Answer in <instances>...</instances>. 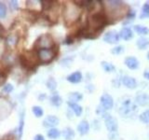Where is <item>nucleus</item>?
<instances>
[{
  "label": "nucleus",
  "mask_w": 149,
  "mask_h": 140,
  "mask_svg": "<svg viewBox=\"0 0 149 140\" xmlns=\"http://www.w3.org/2000/svg\"><path fill=\"white\" fill-rule=\"evenodd\" d=\"M80 13V9H79V8L76 4L69 3L66 5V7L64 8V19L67 22L72 23L76 22L79 18Z\"/></svg>",
  "instance_id": "nucleus-1"
},
{
  "label": "nucleus",
  "mask_w": 149,
  "mask_h": 140,
  "mask_svg": "<svg viewBox=\"0 0 149 140\" xmlns=\"http://www.w3.org/2000/svg\"><path fill=\"white\" fill-rule=\"evenodd\" d=\"M104 23H105V18L100 13L93 14L88 19V26L93 31H98L99 29H101V28L104 27Z\"/></svg>",
  "instance_id": "nucleus-2"
},
{
  "label": "nucleus",
  "mask_w": 149,
  "mask_h": 140,
  "mask_svg": "<svg viewBox=\"0 0 149 140\" xmlns=\"http://www.w3.org/2000/svg\"><path fill=\"white\" fill-rule=\"evenodd\" d=\"M102 117L104 120L106 129L108 130L110 133H116V131H118V120H116L115 117L111 116L109 113H107V112H105V113Z\"/></svg>",
  "instance_id": "nucleus-3"
},
{
  "label": "nucleus",
  "mask_w": 149,
  "mask_h": 140,
  "mask_svg": "<svg viewBox=\"0 0 149 140\" xmlns=\"http://www.w3.org/2000/svg\"><path fill=\"white\" fill-rule=\"evenodd\" d=\"M54 55L52 49H39L37 50V58L42 63H49L54 58Z\"/></svg>",
  "instance_id": "nucleus-4"
},
{
  "label": "nucleus",
  "mask_w": 149,
  "mask_h": 140,
  "mask_svg": "<svg viewBox=\"0 0 149 140\" xmlns=\"http://www.w3.org/2000/svg\"><path fill=\"white\" fill-rule=\"evenodd\" d=\"M36 45L39 49H52L54 45L53 39L49 35H42L36 42Z\"/></svg>",
  "instance_id": "nucleus-5"
},
{
  "label": "nucleus",
  "mask_w": 149,
  "mask_h": 140,
  "mask_svg": "<svg viewBox=\"0 0 149 140\" xmlns=\"http://www.w3.org/2000/svg\"><path fill=\"white\" fill-rule=\"evenodd\" d=\"M119 33H118L116 30H109L107 31L105 34L104 35V37L102 39L107 44H111V45H114V44H118L119 42Z\"/></svg>",
  "instance_id": "nucleus-6"
},
{
  "label": "nucleus",
  "mask_w": 149,
  "mask_h": 140,
  "mask_svg": "<svg viewBox=\"0 0 149 140\" xmlns=\"http://www.w3.org/2000/svg\"><path fill=\"white\" fill-rule=\"evenodd\" d=\"M101 106L104 107L105 110H110L114 106V99L109 93H104L100 98Z\"/></svg>",
  "instance_id": "nucleus-7"
},
{
  "label": "nucleus",
  "mask_w": 149,
  "mask_h": 140,
  "mask_svg": "<svg viewBox=\"0 0 149 140\" xmlns=\"http://www.w3.org/2000/svg\"><path fill=\"white\" fill-rule=\"evenodd\" d=\"M60 123V120L58 117L54 115H49L47 116L43 120V126L47 128H55V126H57Z\"/></svg>",
  "instance_id": "nucleus-8"
},
{
  "label": "nucleus",
  "mask_w": 149,
  "mask_h": 140,
  "mask_svg": "<svg viewBox=\"0 0 149 140\" xmlns=\"http://www.w3.org/2000/svg\"><path fill=\"white\" fill-rule=\"evenodd\" d=\"M134 109V106L132 104V102H130V99L125 100L122 102V105L119 107V113L123 116H127L129 115L130 112Z\"/></svg>",
  "instance_id": "nucleus-9"
},
{
  "label": "nucleus",
  "mask_w": 149,
  "mask_h": 140,
  "mask_svg": "<svg viewBox=\"0 0 149 140\" xmlns=\"http://www.w3.org/2000/svg\"><path fill=\"white\" fill-rule=\"evenodd\" d=\"M124 64L129 69L132 70H136L140 66L139 60L136 57H134V56H128V57H126L124 60Z\"/></svg>",
  "instance_id": "nucleus-10"
},
{
  "label": "nucleus",
  "mask_w": 149,
  "mask_h": 140,
  "mask_svg": "<svg viewBox=\"0 0 149 140\" xmlns=\"http://www.w3.org/2000/svg\"><path fill=\"white\" fill-rule=\"evenodd\" d=\"M106 7L107 8H108V10L110 12H118V10H119V9L124 7V3L121 2V1H116V0H115V1H113V0H110V1H106Z\"/></svg>",
  "instance_id": "nucleus-11"
},
{
  "label": "nucleus",
  "mask_w": 149,
  "mask_h": 140,
  "mask_svg": "<svg viewBox=\"0 0 149 140\" xmlns=\"http://www.w3.org/2000/svg\"><path fill=\"white\" fill-rule=\"evenodd\" d=\"M90 123L87 120H82L77 125V132L80 135H86L90 132Z\"/></svg>",
  "instance_id": "nucleus-12"
},
{
  "label": "nucleus",
  "mask_w": 149,
  "mask_h": 140,
  "mask_svg": "<svg viewBox=\"0 0 149 140\" xmlns=\"http://www.w3.org/2000/svg\"><path fill=\"white\" fill-rule=\"evenodd\" d=\"M122 83L126 88L130 89V90H133V89L137 87L136 79L132 77H130V76H124L122 78Z\"/></svg>",
  "instance_id": "nucleus-13"
},
{
  "label": "nucleus",
  "mask_w": 149,
  "mask_h": 140,
  "mask_svg": "<svg viewBox=\"0 0 149 140\" xmlns=\"http://www.w3.org/2000/svg\"><path fill=\"white\" fill-rule=\"evenodd\" d=\"M135 104H137L140 106H146L149 104V96L146 93H139V94L135 97Z\"/></svg>",
  "instance_id": "nucleus-14"
},
{
  "label": "nucleus",
  "mask_w": 149,
  "mask_h": 140,
  "mask_svg": "<svg viewBox=\"0 0 149 140\" xmlns=\"http://www.w3.org/2000/svg\"><path fill=\"white\" fill-rule=\"evenodd\" d=\"M119 36L123 40H130L133 37V32L130 27H123L119 32Z\"/></svg>",
  "instance_id": "nucleus-15"
},
{
  "label": "nucleus",
  "mask_w": 149,
  "mask_h": 140,
  "mask_svg": "<svg viewBox=\"0 0 149 140\" xmlns=\"http://www.w3.org/2000/svg\"><path fill=\"white\" fill-rule=\"evenodd\" d=\"M83 78V76L80 71H76L72 73L71 75H69V76H67L66 79L67 81L71 82V83H74V84H77V83H79Z\"/></svg>",
  "instance_id": "nucleus-16"
},
{
  "label": "nucleus",
  "mask_w": 149,
  "mask_h": 140,
  "mask_svg": "<svg viewBox=\"0 0 149 140\" xmlns=\"http://www.w3.org/2000/svg\"><path fill=\"white\" fill-rule=\"evenodd\" d=\"M67 105L69 106V107L73 111V113L77 117L81 116L82 112H83V108L80 105H78L77 103H72V102H69V101L67 102Z\"/></svg>",
  "instance_id": "nucleus-17"
},
{
  "label": "nucleus",
  "mask_w": 149,
  "mask_h": 140,
  "mask_svg": "<svg viewBox=\"0 0 149 140\" xmlns=\"http://www.w3.org/2000/svg\"><path fill=\"white\" fill-rule=\"evenodd\" d=\"M62 134H63V136L65 140H74V135H76L74 131L71 127H65L63 130Z\"/></svg>",
  "instance_id": "nucleus-18"
},
{
  "label": "nucleus",
  "mask_w": 149,
  "mask_h": 140,
  "mask_svg": "<svg viewBox=\"0 0 149 140\" xmlns=\"http://www.w3.org/2000/svg\"><path fill=\"white\" fill-rule=\"evenodd\" d=\"M136 45L140 50H146L149 47V38L144 36H141L137 39Z\"/></svg>",
  "instance_id": "nucleus-19"
},
{
  "label": "nucleus",
  "mask_w": 149,
  "mask_h": 140,
  "mask_svg": "<svg viewBox=\"0 0 149 140\" xmlns=\"http://www.w3.org/2000/svg\"><path fill=\"white\" fill-rule=\"evenodd\" d=\"M133 29L140 36H146V35L149 34V29H148V28L146 26H144V25H142V24L134 25Z\"/></svg>",
  "instance_id": "nucleus-20"
},
{
  "label": "nucleus",
  "mask_w": 149,
  "mask_h": 140,
  "mask_svg": "<svg viewBox=\"0 0 149 140\" xmlns=\"http://www.w3.org/2000/svg\"><path fill=\"white\" fill-rule=\"evenodd\" d=\"M50 100V104L54 106H60L61 105L63 104V99L62 97H61L59 94H57V93H54V94H52L50 96L49 98Z\"/></svg>",
  "instance_id": "nucleus-21"
},
{
  "label": "nucleus",
  "mask_w": 149,
  "mask_h": 140,
  "mask_svg": "<svg viewBox=\"0 0 149 140\" xmlns=\"http://www.w3.org/2000/svg\"><path fill=\"white\" fill-rule=\"evenodd\" d=\"M18 40H19V37H18L17 35H15V34L9 35L7 37V39H6L7 46H8V47H14V46H16V44L18 43Z\"/></svg>",
  "instance_id": "nucleus-22"
},
{
  "label": "nucleus",
  "mask_w": 149,
  "mask_h": 140,
  "mask_svg": "<svg viewBox=\"0 0 149 140\" xmlns=\"http://www.w3.org/2000/svg\"><path fill=\"white\" fill-rule=\"evenodd\" d=\"M101 65L102 69L104 70L106 73H112V72H115L116 71V67L114 64H112L111 63L106 62V61H102L101 63Z\"/></svg>",
  "instance_id": "nucleus-23"
},
{
  "label": "nucleus",
  "mask_w": 149,
  "mask_h": 140,
  "mask_svg": "<svg viewBox=\"0 0 149 140\" xmlns=\"http://www.w3.org/2000/svg\"><path fill=\"white\" fill-rule=\"evenodd\" d=\"M83 98V95L82 93L78 92H71L69 94V102H72V103H77L78 101L82 100Z\"/></svg>",
  "instance_id": "nucleus-24"
},
{
  "label": "nucleus",
  "mask_w": 149,
  "mask_h": 140,
  "mask_svg": "<svg viewBox=\"0 0 149 140\" xmlns=\"http://www.w3.org/2000/svg\"><path fill=\"white\" fill-rule=\"evenodd\" d=\"M60 135H61L60 131L56 128H51L48 131V136L50 139H57Z\"/></svg>",
  "instance_id": "nucleus-25"
},
{
  "label": "nucleus",
  "mask_w": 149,
  "mask_h": 140,
  "mask_svg": "<svg viewBox=\"0 0 149 140\" xmlns=\"http://www.w3.org/2000/svg\"><path fill=\"white\" fill-rule=\"evenodd\" d=\"M46 85L49 91H54L56 90V88H57V81H56L53 78H49L48 79V81H47Z\"/></svg>",
  "instance_id": "nucleus-26"
},
{
  "label": "nucleus",
  "mask_w": 149,
  "mask_h": 140,
  "mask_svg": "<svg viewBox=\"0 0 149 140\" xmlns=\"http://www.w3.org/2000/svg\"><path fill=\"white\" fill-rule=\"evenodd\" d=\"M149 18V4H144L142 8V12L140 14V19Z\"/></svg>",
  "instance_id": "nucleus-27"
},
{
  "label": "nucleus",
  "mask_w": 149,
  "mask_h": 140,
  "mask_svg": "<svg viewBox=\"0 0 149 140\" xmlns=\"http://www.w3.org/2000/svg\"><path fill=\"white\" fill-rule=\"evenodd\" d=\"M32 111H33V113H34V115L36 117V118H40V117H42L44 114L43 109H42V107L39 106H33V108H32Z\"/></svg>",
  "instance_id": "nucleus-28"
},
{
  "label": "nucleus",
  "mask_w": 149,
  "mask_h": 140,
  "mask_svg": "<svg viewBox=\"0 0 149 140\" xmlns=\"http://www.w3.org/2000/svg\"><path fill=\"white\" fill-rule=\"evenodd\" d=\"M23 126H24V115L21 116L20 119V124H19V128H18V138L21 139L22 135V132H23Z\"/></svg>",
  "instance_id": "nucleus-29"
},
{
  "label": "nucleus",
  "mask_w": 149,
  "mask_h": 140,
  "mask_svg": "<svg viewBox=\"0 0 149 140\" xmlns=\"http://www.w3.org/2000/svg\"><path fill=\"white\" fill-rule=\"evenodd\" d=\"M139 119L142 123L148 124L149 123V110H146V111H143V113H141V115L139 116Z\"/></svg>",
  "instance_id": "nucleus-30"
},
{
  "label": "nucleus",
  "mask_w": 149,
  "mask_h": 140,
  "mask_svg": "<svg viewBox=\"0 0 149 140\" xmlns=\"http://www.w3.org/2000/svg\"><path fill=\"white\" fill-rule=\"evenodd\" d=\"M124 46L122 45H118L115 47V48H113L111 50V53L114 54V55H119V54H122L124 52Z\"/></svg>",
  "instance_id": "nucleus-31"
},
{
  "label": "nucleus",
  "mask_w": 149,
  "mask_h": 140,
  "mask_svg": "<svg viewBox=\"0 0 149 140\" xmlns=\"http://www.w3.org/2000/svg\"><path fill=\"white\" fill-rule=\"evenodd\" d=\"M7 15V6L3 2H0V19L5 18Z\"/></svg>",
  "instance_id": "nucleus-32"
},
{
  "label": "nucleus",
  "mask_w": 149,
  "mask_h": 140,
  "mask_svg": "<svg viewBox=\"0 0 149 140\" xmlns=\"http://www.w3.org/2000/svg\"><path fill=\"white\" fill-rule=\"evenodd\" d=\"M72 62H73V58H65L61 61V64H62L63 66H69V65L72 64Z\"/></svg>",
  "instance_id": "nucleus-33"
},
{
  "label": "nucleus",
  "mask_w": 149,
  "mask_h": 140,
  "mask_svg": "<svg viewBox=\"0 0 149 140\" xmlns=\"http://www.w3.org/2000/svg\"><path fill=\"white\" fill-rule=\"evenodd\" d=\"M12 90H13V86L11 85L10 83H8L7 85H5L4 88H3V92H7V93L12 92Z\"/></svg>",
  "instance_id": "nucleus-34"
},
{
  "label": "nucleus",
  "mask_w": 149,
  "mask_h": 140,
  "mask_svg": "<svg viewBox=\"0 0 149 140\" xmlns=\"http://www.w3.org/2000/svg\"><path fill=\"white\" fill-rule=\"evenodd\" d=\"M9 6H10L12 10H16V9L19 8L18 1H15V0H13V1H9Z\"/></svg>",
  "instance_id": "nucleus-35"
},
{
  "label": "nucleus",
  "mask_w": 149,
  "mask_h": 140,
  "mask_svg": "<svg viewBox=\"0 0 149 140\" xmlns=\"http://www.w3.org/2000/svg\"><path fill=\"white\" fill-rule=\"evenodd\" d=\"M135 16H136V13H135V11L133 10V9H132V10H130L128 12V20L130 19V21H132L135 18Z\"/></svg>",
  "instance_id": "nucleus-36"
},
{
  "label": "nucleus",
  "mask_w": 149,
  "mask_h": 140,
  "mask_svg": "<svg viewBox=\"0 0 149 140\" xmlns=\"http://www.w3.org/2000/svg\"><path fill=\"white\" fill-rule=\"evenodd\" d=\"M108 137H109L110 140H116V137H118V134H116V133H110Z\"/></svg>",
  "instance_id": "nucleus-37"
},
{
  "label": "nucleus",
  "mask_w": 149,
  "mask_h": 140,
  "mask_svg": "<svg viewBox=\"0 0 149 140\" xmlns=\"http://www.w3.org/2000/svg\"><path fill=\"white\" fill-rule=\"evenodd\" d=\"M34 140H45V138L42 134H36V135H35Z\"/></svg>",
  "instance_id": "nucleus-38"
},
{
  "label": "nucleus",
  "mask_w": 149,
  "mask_h": 140,
  "mask_svg": "<svg viewBox=\"0 0 149 140\" xmlns=\"http://www.w3.org/2000/svg\"><path fill=\"white\" fill-rule=\"evenodd\" d=\"M143 77L149 80V69H146V71L143 72Z\"/></svg>",
  "instance_id": "nucleus-39"
},
{
  "label": "nucleus",
  "mask_w": 149,
  "mask_h": 140,
  "mask_svg": "<svg viewBox=\"0 0 149 140\" xmlns=\"http://www.w3.org/2000/svg\"><path fill=\"white\" fill-rule=\"evenodd\" d=\"M4 80H5V76L2 73H0V84H2Z\"/></svg>",
  "instance_id": "nucleus-40"
},
{
  "label": "nucleus",
  "mask_w": 149,
  "mask_h": 140,
  "mask_svg": "<svg viewBox=\"0 0 149 140\" xmlns=\"http://www.w3.org/2000/svg\"><path fill=\"white\" fill-rule=\"evenodd\" d=\"M3 32H4V27H3V25L1 24V23H0V35H1Z\"/></svg>",
  "instance_id": "nucleus-41"
},
{
  "label": "nucleus",
  "mask_w": 149,
  "mask_h": 140,
  "mask_svg": "<svg viewBox=\"0 0 149 140\" xmlns=\"http://www.w3.org/2000/svg\"><path fill=\"white\" fill-rule=\"evenodd\" d=\"M43 98H46V94H41V95L39 96V99H40V100H43Z\"/></svg>",
  "instance_id": "nucleus-42"
},
{
  "label": "nucleus",
  "mask_w": 149,
  "mask_h": 140,
  "mask_svg": "<svg viewBox=\"0 0 149 140\" xmlns=\"http://www.w3.org/2000/svg\"><path fill=\"white\" fill-rule=\"evenodd\" d=\"M147 59H148V61H149V51L147 52Z\"/></svg>",
  "instance_id": "nucleus-43"
},
{
  "label": "nucleus",
  "mask_w": 149,
  "mask_h": 140,
  "mask_svg": "<svg viewBox=\"0 0 149 140\" xmlns=\"http://www.w3.org/2000/svg\"><path fill=\"white\" fill-rule=\"evenodd\" d=\"M148 135H149V134H148Z\"/></svg>",
  "instance_id": "nucleus-44"
}]
</instances>
